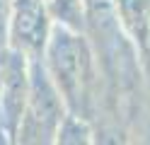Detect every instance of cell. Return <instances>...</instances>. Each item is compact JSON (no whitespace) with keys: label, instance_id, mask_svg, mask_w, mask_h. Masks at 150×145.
Segmentation results:
<instances>
[{"label":"cell","instance_id":"5","mask_svg":"<svg viewBox=\"0 0 150 145\" xmlns=\"http://www.w3.org/2000/svg\"><path fill=\"white\" fill-rule=\"evenodd\" d=\"M116 7L119 22L128 39L143 46V39L150 27V0H111Z\"/></svg>","mask_w":150,"mask_h":145},{"label":"cell","instance_id":"4","mask_svg":"<svg viewBox=\"0 0 150 145\" xmlns=\"http://www.w3.org/2000/svg\"><path fill=\"white\" fill-rule=\"evenodd\" d=\"M53 27L56 24L41 0H15L10 32H7V48H15L27 58H41Z\"/></svg>","mask_w":150,"mask_h":145},{"label":"cell","instance_id":"8","mask_svg":"<svg viewBox=\"0 0 150 145\" xmlns=\"http://www.w3.org/2000/svg\"><path fill=\"white\" fill-rule=\"evenodd\" d=\"M15 0H0V53L7 48V32H10V15Z\"/></svg>","mask_w":150,"mask_h":145},{"label":"cell","instance_id":"1","mask_svg":"<svg viewBox=\"0 0 150 145\" xmlns=\"http://www.w3.org/2000/svg\"><path fill=\"white\" fill-rule=\"evenodd\" d=\"M41 63L61 92L65 109L90 119L97 87V56L87 32L56 24L41 53Z\"/></svg>","mask_w":150,"mask_h":145},{"label":"cell","instance_id":"2","mask_svg":"<svg viewBox=\"0 0 150 145\" xmlns=\"http://www.w3.org/2000/svg\"><path fill=\"white\" fill-rule=\"evenodd\" d=\"M68 114L61 92L49 77L41 58H29V90L15 143L20 145H51L56 143V131Z\"/></svg>","mask_w":150,"mask_h":145},{"label":"cell","instance_id":"3","mask_svg":"<svg viewBox=\"0 0 150 145\" xmlns=\"http://www.w3.org/2000/svg\"><path fill=\"white\" fill-rule=\"evenodd\" d=\"M27 90H29V58L15 48L0 53V143H15Z\"/></svg>","mask_w":150,"mask_h":145},{"label":"cell","instance_id":"6","mask_svg":"<svg viewBox=\"0 0 150 145\" xmlns=\"http://www.w3.org/2000/svg\"><path fill=\"white\" fill-rule=\"evenodd\" d=\"M44 7L49 10L53 24L87 32V7L85 0H41Z\"/></svg>","mask_w":150,"mask_h":145},{"label":"cell","instance_id":"9","mask_svg":"<svg viewBox=\"0 0 150 145\" xmlns=\"http://www.w3.org/2000/svg\"><path fill=\"white\" fill-rule=\"evenodd\" d=\"M140 48H143V51L148 53V58H150V27H148V34H145V39H143V46H140Z\"/></svg>","mask_w":150,"mask_h":145},{"label":"cell","instance_id":"7","mask_svg":"<svg viewBox=\"0 0 150 145\" xmlns=\"http://www.w3.org/2000/svg\"><path fill=\"white\" fill-rule=\"evenodd\" d=\"M92 126H90V119L80 114H65L63 121L56 131V145H90L92 140Z\"/></svg>","mask_w":150,"mask_h":145}]
</instances>
